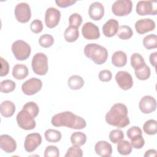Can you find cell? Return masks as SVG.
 Returning a JSON list of instances; mask_svg holds the SVG:
<instances>
[{"label":"cell","mask_w":157,"mask_h":157,"mask_svg":"<svg viewBox=\"0 0 157 157\" xmlns=\"http://www.w3.org/2000/svg\"><path fill=\"white\" fill-rule=\"evenodd\" d=\"M132 9V2L130 0H117L112 6L113 13L118 17L126 16L129 14Z\"/></svg>","instance_id":"8"},{"label":"cell","mask_w":157,"mask_h":157,"mask_svg":"<svg viewBox=\"0 0 157 157\" xmlns=\"http://www.w3.org/2000/svg\"><path fill=\"white\" fill-rule=\"evenodd\" d=\"M128 113V110L126 105L122 103H116L106 113L105 120L109 125L123 128L130 123Z\"/></svg>","instance_id":"2"},{"label":"cell","mask_w":157,"mask_h":157,"mask_svg":"<svg viewBox=\"0 0 157 157\" xmlns=\"http://www.w3.org/2000/svg\"><path fill=\"white\" fill-rule=\"evenodd\" d=\"M84 54L87 58L91 59L95 64L98 65L105 63L108 58L107 49L96 43H90L85 45Z\"/></svg>","instance_id":"3"},{"label":"cell","mask_w":157,"mask_h":157,"mask_svg":"<svg viewBox=\"0 0 157 157\" xmlns=\"http://www.w3.org/2000/svg\"><path fill=\"white\" fill-rule=\"evenodd\" d=\"M98 77H99V79L101 82H107L111 80L112 78V74L109 70L104 69L99 72Z\"/></svg>","instance_id":"43"},{"label":"cell","mask_w":157,"mask_h":157,"mask_svg":"<svg viewBox=\"0 0 157 157\" xmlns=\"http://www.w3.org/2000/svg\"><path fill=\"white\" fill-rule=\"evenodd\" d=\"M136 12L140 16L157 14V2L156 1H139L136 7Z\"/></svg>","instance_id":"7"},{"label":"cell","mask_w":157,"mask_h":157,"mask_svg":"<svg viewBox=\"0 0 157 157\" xmlns=\"http://www.w3.org/2000/svg\"><path fill=\"white\" fill-rule=\"evenodd\" d=\"M66 157H82L83 156V151L80 146L74 145L70 147L64 155Z\"/></svg>","instance_id":"38"},{"label":"cell","mask_w":157,"mask_h":157,"mask_svg":"<svg viewBox=\"0 0 157 157\" xmlns=\"http://www.w3.org/2000/svg\"><path fill=\"white\" fill-rule=\"evenodd\" d=\"M90 17L95 21L100 20L104 15V7L99 2H94L91 4L88 9Z\"/></svg>","instance_id":"18"},{"label":"cell","mask_w":157,"mask_h":157,"mask_svg":"<svg viewBox=\"0 0 157 157\" xmlns=\"http://www.w3.org/2000/svg\"><path fill=\"white\" fill-rule=\"evenodd\" d=\"M30 29L34 33L37 34L40 33L43 29V23L41 20L36 19L33 20L30 25Z\"/></svg>","instance_id":"42"},{"label":"cell","mask_w":157,"mask_h":157,"mask_svg":"<svg viewBox=\"0 0 157 157\" xmlns=\"http://www.w3.org/2000/svg\"><path fill=\"white\" fill-rule=\"evenodd\" d=\"M44 136L47 141L53 143L59 142L62 137V135L60 131L53 129H48L46 130L44 133Z\"/></svg>","instance_id":"26"},{"label":"cell","mask_w":157,"mask_h":157,"mask_svg":"<svg viewBox=\"0 0 157 157\" xmlns=\"http://www.w3.org/2000/svg\"><path fill=\"white\" fill-rule=\"evenodd\" d=\"M156 27L155 22L150 18H144L137 20L135 23V29L137 33L144 34L151 31Z\"/></svg>","instance_id":"16"},{"label":"cell","mask_w":157,"mask_h":157,"mask_svg":"<svg viewBox=\"0 0 157 157\" xmlns=\"http://www.w3.org/2000/svg\"><path fill=\"white\" fill-rule=\"evenodd\" d=\"M130 62L131 66L134 69H136L145 64L144 58L140 53H134L131 55Z\"/></svg>","instance_id":"33"},{"label":"cell","mask_w":157,"mask_h":157,"mask_svg":"<svg viewBox=\"0 0 157 157\" xmlns=\"http://www.w3.org/2000/svg\"><path fill=\"white\" fill-rule=\"evenodd\" d=\"M1 59V72L0 76L4 77L8 74L9 72V64L8 62L4 59L2 57H0Z\"/></svg>","instance_id":"44"},{"label":"cell","mask_w":157,"mask_h":157,"mask_svg":"<svg viewBox=\"0 0 157 157\" xmlns=\"http://www.w3.org/2000/svg\"><path fill=\"white\" fill-rule=\"evenodd\" d=\"M44 155L45 157H58L59 156V151L57 147L48 145L46 147Z\"/></svg>","instance_id":"41"},{"label":"cell","mask_w":157,"mask_h":157,"mask_svg":"<svg viewBox=\"0 0 157 157\" xmlns=\"http://www.w3.org/2000/svg\"><path fill=\"white\" fill-rule=\"evenodd\" d=\"M143 45L147 50L157 48V36L156 34H151L146 36L143 39Z\"/></svg>","instance_id":"31"},{"label":"cell","mask_w":157,"mask_h":157,"mask_svg":"<svg viewBox=\"0 0 157 157\" xmlns=\"http://www.w3.org/2000/svg\"><path fill=\"white\" fill-rule=\"evenodd\" d=\"M54 39L53 36L48 34L42 35L38 40L39 45L44 48H49L54 44Z\"/></svg>","instance_id":"35"},{"label":"cell","mask_w":157,"mask_h":157,"mask_svg":"<svg viewBox=\"0 0 157 157\" xmlns=\"http://www.w3.org/2000/svg\"><path fill=\"white\" fill-rule=\"evenodd\" d=\"M97 155L101 157H109L112 153V147L110 144L105 140L98 141L94 146Z\"/></svg>","instance_id":"20"},{"label":"cell","mask_w":157,"mask_h":157,"mask_svg":"<svg viewBox=\"0 0 157 157\" xmlns=\"http://www.w3.org/2000/svg\"><path fill=\"white\" fill-rule=\"evenodd\" d=\"M71 144L74 145H83L86 141V136L82 132H75L70 137Z\"/></svg>","instance_id":"28"},{"label":"cell","mask_w":157,"mask_h":157,"mask_svg":"<svg viewBox=\"0 0 157 157\" xmlns=\"http://www.w3.org/2000/svg\"><path fill=\"white\" fill-rule=\"evenodd\" d=\"M127 63L126 54L123 51L115 52L112 56V63L117 67H124Z\"/></svg>","instance_id":"23"},{"label":"cell","mask_w":157,"mask_h":157,"mask_svg":"<svg viewBox=\"0 0 157 157\" xmlns=\"http://www.w3.org/2000/svg\"><path fill=\"white\" fill-rule=\"evenodd\" d=\"M42 87V80L36 77H32L22 84L21 90L25 94L31 96L39 92L41 90Z\"/></svg>","instance_id":"10"},{"label":"cell","mask_w":157,"mask_h":157,"mask_svg":"<svg viewBox=\"0 0 157 157\" xmlns=\"http://www.w3.org/2000/svg\"><path fill=\"white\" fill-rule=\"evenodd\" d=\"M16 120L18 126L24 130L33 129L36 126L34 117L27 110L23 109L17 115Z\"/></svg>","instance_id":"6"},{"label":"cell","mask_w":157,"mask_h":157,"mask_svg":"<svg viewBox=\"0 0 157 157\" xmlns=\"http://www.w3.org/2000/svg\"><path fill=\"white\" fill-rule=\"evenodd\" d=\"M139 107L142 113L145 114L150 113L156 110V99L153 97L149 95L144 96L139 101Z\"/></svg>","instance_id":"15"},{"label":"cell","mask_w":157,"mask_h":157,"mask_svg":"<svg viewBox=\"0 0 157 157\" xmlns=\"http://www.w3.org/2000/svg\"><path fill=\"white\" fill-rule=\"evenodd\" d=\"M117 147L118 152L122 155H129L132 150L131 143L128 140H125L123 139L121 140L118 142Z\"/></svg>","instance_id":"29"},{"label":"cell","mask_w":157,"mask_h":157,"mask_svg":"<svg viewBox=\"0 0 157 157\" xmlns=\"http://www.w3.org/2000/svg\"><path fill=\"white\" fill-rule=\"evenodd\" d=\"M0 86H1V91L2 93H8L13 91L15 87H16V84L15 82L11 80H2L1 83H0Z\"/></svg>","instance_id":"34"},{"label":"cell","mask_w":157,"mask_h":157,"mask_svg":"<svg viewBox=\"0 0 157 157\" xmlns=\"http://www.w3.org/2000/svg\"><path fill=\"white\" fill-rule=\"evenodd\" d=\"M69 26L78 28L82 24V17L79 13H74L70 15L69 18Z\"/></svg>","instance_id":"40"},{"label":"cell","mask_w":157,"mask_h":157,"mask_svg":"<svg viewBox=\"0 0 157 157\" xmlns=\"http://www.w3.org/2000/svg\"><path fill=\"white\" fill-rule=\"evenodd\" d=\"M115 80L119 87L125 91L129 90L133 86L132 77L126 71H118L115 75Z\"/></svg>","instance_id":"12"},{"label":"cell","mask_w":157,"mask_h":157,"mask_svg":"<svg viewBox=\"0 0 157 157\" xmlns=\"http://www.w3.org/2000/svg\"><path fill=\"white\" fill-rule=\"evenodd\" d=\"M133 35V31L131 28L127 25H122L119 27L117 33L118 37L123 40L130 39Z\"/></svg>","instance_id":"32"},{"label":"cell","mask_w":157,"mask_h":157,"mask_svg":"<svg viewBox=\"0 0 157 157\" xmlns=\"http://www.w3.org/2000/svg\"><path fill=\"white\" fill-rule=\"evenodd\" d=\"M28 67L22 64H15L12 69V76L17 80H23L28 75Z\"/></svg>","instance_id":"22"},{"label":"cell","mask_w":157,"mask_h":157,"mask_svg":"<svg viewBox=\"0 0 157 157\" xmlns=\"http://www.w3.org/2000/svg\"><path fill=\"white\" fill-rule=\"evenodd\" d=\"M51 123L56 127L65 126L71 129H82L86 126V121L72 112L64 111L52 117Z\"/></svg>","instance_id":"1"},{"label":"cell","mask_w":157,"mask_h":157,"mask_svg":"<svg viewBox=\"0 0 157 157\" xmlns=\"http://www.w3.org/2000/svg\"><path fill=\"white\" fill-rule=\"evenodd\" d=\"M0 148L7 153L14 152L17 149L16 141L9 135L0 136Z\"/></svg>","instance_id":"17"},{"label":"cell","mask_w":157,"mask_h":157,"mask_svg":"<svg viewBox=\"0 0 157 157\" xmlns=\"http://www.w3.org/2000/svg\"><path fill=\"white\" fill-rule=\"evenodd\" d=\"M23 109L27 110L34 118L36 117L39 113V108L37 104L34 102H28L23 106Z\"/></svg>","instance_id":"36"},{"label":"cell","mask_w":157,"mask_h":157,"mask_svg":"<svg viewBox=\"0 0 157 157\" xmlns=\"http://www.w3.org/2000/svg\"><path fill=\"white\" fill-rule=\"evenodd\" d=\"M126 134L128 137L131 139L134 136L138 135H142V131L139 126H132L128 129Z\"/></svg>","instance_id":"45"},{"label":"cell","mask_w":157,"mask_h":157,"mask_svg":"<svg viewBox=\"0 0 157 157\" xmlns=\"http://www.w3.org/2000/svg\"><path fill=\"white\" fill-rule=\"evenodd\" d=\"M134 72L136 77L140 80H147L150 77L151 74L150 69L146 64L136 69H134Z\"/></svg>","instance_id":"27"},{"label":"cell","mask_w":157,"mask_h":157,"mask_svg":"<svg viewBox=\"0 0 157 157\" xmlns=\"http://www.w3.org/2000/svg\"><path fill=\"white\" fill-rule=\"evenodd\" d=\"M31 67L33 72L39 75H44L48 69V58L43 53H36L32 59Z\"/></svg>","instance_id":"4"},{"label":"cell","mask_w":157,"mask_h":157,"mask_svg":"<svg viewBox=\"0 0 157 157\" xmlns=\"http://www.w3.org/2000/svg\"><path fill=\"white\" fill-rule=\"evenodd\" d=\"M61 12L55 7H49L46 10L45 14V23L48 28L56 27L60 20Z\"/></svg>","instance_id":"11"},{"label":"cell","mask_w":157,"mask_h":157,"mask_svg":"<svg viewBox=\"0 0 157 157\" xmlns=\"http://www.w3.org/2000/svg\"><path fill=\"white\" fill-rule=\"evenodd\" d=\"M156 155V150L155 149H150L145 151L144 154L145 157H152Z\"/></svg>","instance_id":"48"},{"label":"cell","mask_w":157,"mask_h":157,"mask_svg":"<svg viewBox=\"0 0 157 157\" xmlns=\"http://www.w3.org/2000/svg\"><path fill=\"white\" fill-rule=\"evenodd\" d=\"M109 137L110 140L113 143V144H117L121 140L123 139L124 138V134L123 131L120 129H113L112 130L109 135Z\"/></svg>","instance_id":"37"},{"label":"cell","mask_w":157,"mask_h":157,"mask_svg":"<svg viewBox=\"0 0 157 157\" xmlns=\"http://www.w3.org/2000/svg\"><path fill=\"white\" fill-rule=\"evenodd\" d=\"M119 23L113 18L108 20L102 26V32L105 36L111 37L116 35L118 31Z\"/></svg>","instance_id":"19"},{"label":"cell","mask_w":157,"mask_h":157,"mask_svg":"<svg viewBox=\"0 0 157 157\" xmlns=\"http://www.w3.org/2000/svg\"><path fill=\"white\" fill-rule=\"evenodd\" d=\"M131 145L132 148L136 149H140L145 145V140L142 135H138L133 137L131 139Z\"/></svg>","instance_id":"39"},{"label":"cell","mask_w":157,"mask_h":157,"mask_svg":"<svg viewBox=\"0 0 157 157\" xmlns=\"http://www.w3.org/2000/svg\"><path fill=\"white\" fill-rule=\"evenodd\" d=\"M149 60L150 64L155 67H156V61H157V52L151 53L149 56Z\"/></svg>","instance_id":"47"},{"label":"cell","mask_w":157,"mask_h":157,"mask_svg":"<svg viewBox=\"0 0 157 157\" xmlns=\"http://www.w3.org/2000/svg\"><path fill=\"white\" fill-rule=\"evenodd\" d=\"M14 13L17 20L20 23H25L29 21L31 17V8L26 2H20L16 5Z\"/></svg>","instance_id":"9"},{"label":"cell","mask_w":157,"mask_h":157,"mask_svg":"<svg viewBox=\"0 0 157 157\" xmlns=\"http://www.w3.org/2000/svg\"><path fill=\"white\" fill-rule=\"evenodd\" d=\"M144 132L148 135H155L157 133V121L151 119L145 122L143 125Z\"/></svg>","instance_id":"30"},{"label":"cell","mask_w":157,"mask_h":157,"mask_svg":"<svg viewBox=\"0 0 157 157\" xmlns=\"http://www.w3.org/2000/svg\"><path fill=\"white\" fill-rule=\"evenodd\" d=\"M16 110L15 105L10 101H4L0 105L1 114L6 118L12 117Z\"/></svg>","instance_id":"21"},{"label":"cell","mask_w":157,"mask_h":157,"mask_svg":"<svg viewBox=\"0 0 157 157\" xmlns=\"http://www.w3.org/2000/svg\"><path fill=\"white\" fill-rule=\"evenodd\" d=\"M84 83L83 78L78 75H71L67 80L68 86L74 90H77L82 88L84 85Z\"/></svg>","instance_id":"24"},{"label":"cell","mask_w":157,"mask_h":157,"mask_svg":"<svg viewBox=\"0 0 157 157\" xmlns=\"http://www.w3.org/2000/svg\"><path fill=\"white\" fill-rule=\"evenodd\" d=\"M12 51L16 59L24 61L31 55V48L29 45L22 40H17L12 44Z\"/></svg>","instance_id":"5"},{"label":"cell","mask_w":157,"mask_h":157,"mask_svg":"<svg viewBox=\"0 0 157 157\" xmlns=\"http://www.w3.org/2000/svg\"><path fill=\"white\" fill-rule=\"evenodd\" d=\"M64 37L66 41L68 42H74L79 37V31L77 28L69 26L64 31Z\"/></svg>","instance_id":"25"},{"label":"cell","mask_w":157,"mask_h":157,"mask_svg":"<svg viewBox=\"0 0 157 157\" xmlns=\"http://www.w3.org/2000/svg\"><path fill=\"white\" fill-rule=\"evenodd\" d=\"M82 33L83 37L88 40H95L100 37L98 26L92 22H86L83 25Z\"/></svg>","instance_id":"14"},{"label":"cell","mask_w":157,"mask_h":157,"mask_svg":"<svg viewBox=\"0 0 157 157\" xmlns=\"http://www.w3.org/2000/svg\"><path fill=\"white\" fill-rule=\"evenodd\" d=\"M42 143V137L39 133L34 132L28 134L25 140L24 148L27 152L34 151Z\"/></svg>","instance_id":"13"},{"label":"cell","mask_w":157,"mask_h":157,"mask_svg":"<svg viewBox=\"0 0 157 157\" xmlns=\"http://www.w3.org/2000/svg\"><path fill=\"white\" fill-rule=\"evenodd\" d=\"M76 2V1L73 0H56L55 3L56 5L61 8H66L72 6Z\"/></svg>","instance_id":"46"}]
</instances>
